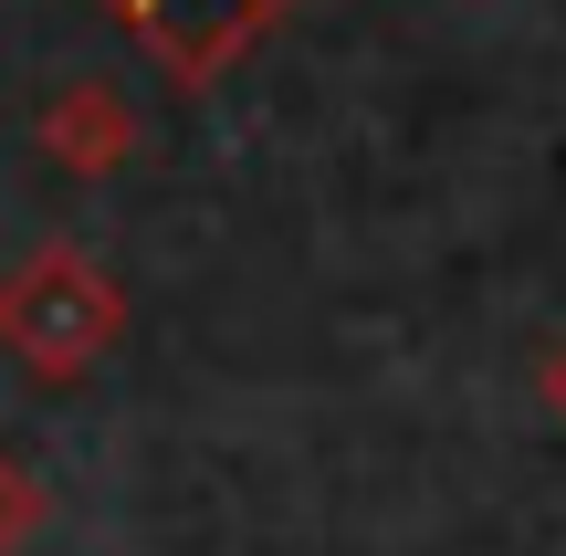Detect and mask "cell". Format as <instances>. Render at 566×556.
<instances>
[{
	"mask_svg": "<svg viewBox=\"0 0 566 556\" xmlns=\"http://www.w3.org/2000/svg\"><path fill=\"white\" fill-rule=\"evenodd\" d=\"M137 11H158L179 42H210V32H231V11H242V0H137Z\"/></svg>",
	"mask_w": 566,
	"mask_h": 556,
	"instance_id": "obj_1",
	"label": "cell"
}]
</instances>
